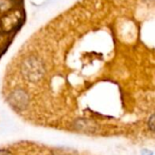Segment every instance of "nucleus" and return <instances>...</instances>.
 Masks as SVG:
<instances>
[{
	"label": "nucleus",
	"mask_w": 155,
	"mask_h": 155,
	"mask_svg": "<svg viewBox=\"0 0 155 155\" xmlns=\"http://www.w3.org/2000/svg\"><path fill=\"white\" fill-rule=\"evenodd\" d=\"M28 96L23 90H16L13 92L9 96L10 104L16 110L23 111L28 104Z\"/></svg>",
	"instance_id": "nucleus-2"
},
{
	"label": "nucleus",
	"mask_w": 155,
	"mask_h": 155,
	"mask_svg": "<svg viewBox=\"0 0 155 155\" xmlns=\"http://www.w3.org/2000/svg\"><path fill=\"white\" fill-rule=\"evenodd\" d=\"M54 155H76V153L68 149H61V150H56L54 152Z\"/></svg>",
	"instance_id": "nucleus-3"
},
{
	"label": "nucleus",
	"mask_w": 155,
	"mask_h": 155,
	"mask_svg": "<svg viewBox=\"0 0 155 155\" xmlns=\"http://www.w3.org/2000/svg\"><path fill=\"white\" fill-rule=\"evenodd\" d=\"M24 74L25 77L31 81L35 82L41 79V77L44 74V67L41 62L35 57H31L30 59H27L24 65Z\"/></svg>",
	"instance_id": "nucleus-1"
},
{
	"label": "nucleus",
	"mask_w": 155,
	"mask_h": 155,
	"mask_svg": "<svg viewBox=\"0 0 155 155\" xmlns=\"http://www.w3.org/2000/svg\"><path fill=\"white\" fill-rule=\"evenodd\" d=\"M0 155H10V153L5 150H0Z\"/></svg>",
	"instance_id": "nucleus-4"
}]
</instances>
